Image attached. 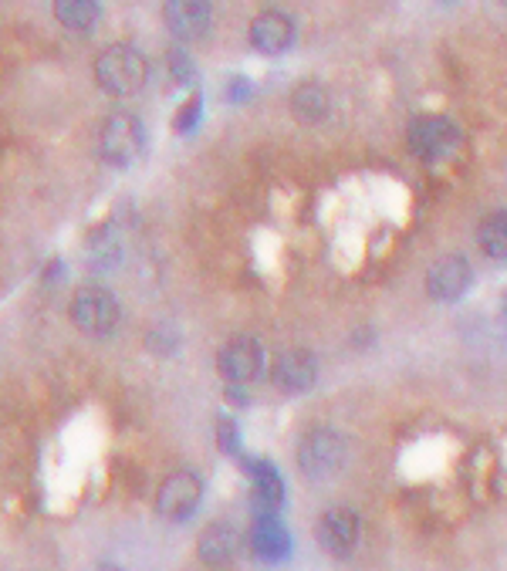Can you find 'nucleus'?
I'll return each mask as SVG.
<instances>
[{"instance_id": "obj_8", "label": "nucleus", "mask_w": 507, "mask_h": 571, "mask_svg": "<svg viewBox=\"0 0 507 571\" xmlns=\"http://www.w3.org/2000/svg\"><path fill=\"white\" fill-rule=\"evenodd\" d=\"M163 21L173 38L197 41L210 31V21H213L210 0H166Z\"/></svg>"}, {"instance_id": "obj_6", "label": "nucleus", "mask_w": 507, "mask_h": 571, "mask_svg": "<svg viewBox=\"0 0 507 571\" xmlns=\"http://www.w3.org/2000/svg\"><path fill=\"white\" fill-rule=\"evenodd\" d=\"M217 369L230 386H247V382H254L264 369L261 345H257L254 338H234V342H227L224 349H220Z\"/></svg>"}, {"instance_id": "obj_22", "label": "nucleus", "mask_w": 507, "mask_h": 571, "mask_svg": "<svg viewBox=\"0 0 507 571\" xmlns=\"http://www.w3.org/2000/svg\"><path fill=\"white\" fill-rule=\"evenodd\" d=\"M220 430H224V450H237V430L234 426H220Z\"/></svg>"}, {"instance_id": "obj_3", "label": "nucleus", "mask_w": 507, "mask_h": 571, "mask_svg": "<svg viewBox=\"0 0 507 571\" xmlns=\"http://www.w3.org/2000/svg\"><path fill=\"white\" fill-rule=\"evenodd\" d=\"M142 146H146V132H142V122L136 115L119 112L102 122L99 156L109 166H132L142 156Z\"/></svg>"}, {"instance_id": "obj_2", "label": "nucleus", "mask_w": 507, "mask_h": 571, "mask_svg": "<svg viewBox=\"0 0 507 571\" xmlns=\"http://www.w3.org/2000/svg\"><path fill=\"white\" fill-rule=\"evenodd\" d=\"M119 301L109 288H99V284H85V288L75 291L71 298V321L78 325V332L85 335H112L115 325H119Z\"/></svg>"}, {"instance_id": "obj_18", "label": "nucleus", "mask_w": 507, "mask_h": 571, "mask_svg": "<svg viewBox=\"0 0 507 571\" xmlns=\"http://www.w3.org/2000/svg\"><path fill=\"white\" fill-rule=\"evenodd\" d=\"M477 240H480V251L494 261H504L507 257V210H497L491 217H484L477 230Z\"/></svg>"}, {"instance_id": "obj_15", "label": "nucleus", "mask_w": 507, "mask_h": 571, "mask_svg": "<svg viewBox=\"0 0 507 571\" xmlns=\"http://www.w3.org/2000/svg\"><path fill=\"white\" fill-rule=\"evenodd\" d=\"M251 538H254V551L264 561H278V558H284V551H288V531L281 528V521L274 514L257 517Z\"/></svg>"}, {"instance_id": "obj_23", "label": "nucleus", "mask_w": 507, "mask_h": 571, "mask_svg": "<svg viewBox=\"0 0 507 571\" xmlns=\"http://www.w3.org/2000/svg\"><path fill=\"white\" fill-rule=\"evenodd\" d=\"M501 4H504V7H507V0H501Z\"/></svg>"}, {"instance_id": "obj_9", "label": "nucleus", "mask_w": 507, "mask_h": 571, "mask_svg": "<svg viewBox=\"0 0 507 571\" xmlns=\"http://www.w3.org/2000/svg\"><path fill=\"white\" fill-rule=\"evenodd\" d=\"M318 541L332 558L352 555L355 541H359V517L349 507H332L325 511V517L318 521Z\"/></svg>"}, {"instance_id": "obj_10", "label": "nucleus", "mask_w": 507, "mask_h": 571, "mask_svg": "<svg viewBox=\"0 0 507 571\" xmlns=\"http://www.w3.org/2000/svg\"><path fill=\"white\" fill-rule=\"evenodd\" d=\"M470 288V264L460 254L440 257L426 274V291L433 301H457Z\"/></svg>"}, {"instance_id": "obj_5", "label": "nucleus", "mask_w": 507, "mask_h": 571, "mask_svg": "<svg viewBox=\"0 0 507 571\" xmlns=\"http://www.w3.org/2000/svg\"><path fill=\"white\" fill-rule=\"evenodd\" d=\"M203 497V480L193 474V470H176L169 474L163 484H159L156 494V511L166 517V521H186V517L197 514Z\"/></svg>"}, {"instance_id": "obj_7", "label": "nucleus", "mask_w": 507, "mask_h": 571, "mask_svg": "<svg viewBox=\"0 0 507 571\" xmlns=\"http://www.w3.org/2000/svg\"><path fill=\"white\" fill-rule=\"evenodd\" d=\"M460 129L450 119H416L409 126V149L423 159H443L457 149Z\"/></svg>"}, {"instance_id": "obj_11", "label": "nucleus", "mask_w": 507, "mask_h": 571, "mask_svg": "<svg viewBox=\"0 0 507 571\" xmlns=\"http://www.w3.org/2000/svg\"><path fill=\"white\" fill-rule=\"evenodd\" d=\"M251 44L261 55H284L295 44V21L281 11H264L251 21Z\"/></svg>"}, {"instance_id": "obj_4", "label": "nucleus", "mask_w": 507, "mask_h": 571, "mask_svg": "<svg viewBox=\"0 0 507 571\" xmlns=\"http://www.w3.org/2000/svg\"><path fill=\"white\" fill-rule=\"evenodd\" d=\"M345 463V436L335 430H311L298 446V467L311 480L332 477Z\"/></svg>"}, {"instance_id": "obj_21", "label": "nucleus", "mask_w": 507, "mask_h": 571, "mask_svg": "<svg viewBox=\"0 0 507 571\" xmlns=\"http://www.w3.org/2000/svg\"><path fill=\"white\" fill-rule=\"evenodd\" d=\"M247 95V78H234V85L227 88V98H244Z\"/></svg>"}, {"instance_id": "obj_16", "label": "nucleus", "mask_w": 507, "mask_h": 571, "mask_svg": "<svg viewBox=\"0 0 507 571\" xmlns=\"http://www.w3.org/2000/svg\"><path fill=\"white\" fill-rule=\"evenodd\" d=\"M281 501H284L281 477L274 474V467H268V463H257L254 467V504L261 507V514H278Z\"/></svg>"}, {"instance_id": "obj_1", "label": "nucleus", "mask_w": 507, "mask_h": 571, "mask_svg": "<svg viewBox=\"0 0 507 571\" xmlns=\"http://www.w3.org/2000/svg\"><path fill=\"white\" fill-rule=\"evenodd\" d=\"M146 58L142 51H136L132 44H112L105 48L99 61H95V82L102 92H109L115 98L136 95L146 85Z\"/></svg>"}, {"instance_id": "obj_14", "label": "nucleus", "mask_w": 507, "mask_h": 571, "mask_svg": "<svg viewBox=\"0 0 507 571\" xmlns=\"http://www.w3.org/2000/svg\"><path fill=\"white\" fill-rule=\"evenodd\" d=\"M328 109H332V98H328L322 82H301L295 92H291V112H295V119L305 122V126L322 122Z\"/></svg>"}, {"instance_id": "obj_13", "label": "nucleus", "mask_w": 507, "mask_h": 571, "mask_svg": "<svg viewBox=\"0 0 507 571\" xmlns=\"http://www.w3.org/2000/svg\"><path fill=\"white\" fill-rule=\"evenodd\" d=\"M197 555L207 561V565H230L240 555V534L230 524H210L207 531L200 534Z\"/></svg>"}, {"instance_id": "obj_12", "label": "nucleus", "mask_w": 507, "mask_h": 571, "mask_svg": "<svg viewBox=\"0 0 507 571\" xmlns=\"http://www.w3.org/2000/svg\"><path fill=\"white\" fill-rule=\"evenodd\" d=\"M271 379H274V386H278L281 392H305V389L315 386L318 365H315V359H311L308 352L291 349V352H284V355L274 359Z\"/></svg>"}, {"instance_id": "obj_20", "label": "nucleus", "mask_w": 507, "mask_h": 571, "mask_svg": "<svg viewBox=\"0 0 507 571\" xmlns=\"http://www.w3.org/2000/svg\"><path fill=\"white\" fill-rule=\"evenodd\" d=\"M169 75L176 78L180 85L193 82V61L183 55V51H169Z\"/></svg>"}, {"instance_id": "obj_19", "label": "nucleus", "mask_w": 507, "mask_h": 571, "mask_svg": "<svg viewBox=\"0 0 507 571\" xmlns=\"http://www.w3.org/2000/svg\"><path fill=\"white\" fill-rule=\"evenodd\" d=\"M200 105H203V98L200 95H190V102L183 105L180 109V115H176V129L180 132H193L197 129V122H200Z\"/></svg>"}, {"instance_id": "obj_17", "label": "nucleus", "mask_w": 507, "mask_h": 571, "mask_svg": "<svg viewBox=\"0 0 507 571\" xmlns=\"http://www.w3.org/2000/svg\"><path fill=\"white\" fill-rule=\"evenodd\" d=\"M99 14H102L99 0H55V17L71 31L95 28Z\"/></svg>"}]
</instances>
